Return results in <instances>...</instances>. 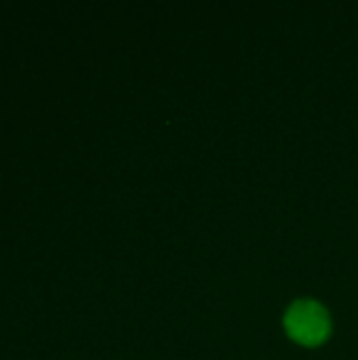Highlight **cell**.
<instances>
[{"label": "cell", "mask_w": 358, "mask_h": 360, "mask_svg": "<svg viewBox=\"0 0 358 360\" xmlns=\"http://www.w3.org/2000/svg\"><path fill=\"white\" fill-rule=\"evenodd\" d=\"M285 329L289 338H293L295 342L304 346H319L327 340L331 331V321L321 304L312 300H302L287 310Z\"/></svg>", "instance_id": "obj_1"}]
</instances>
